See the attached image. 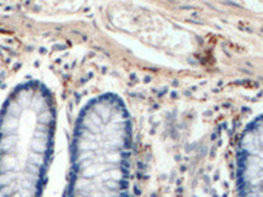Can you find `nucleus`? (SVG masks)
<instances>
[{"label": "nucleus", "instance_id": "f257e3e1", "mask_svg": "<svg viewBox=\"0 0 263 197\" xmlns=\"http://www.w3.org/2000/svg\"><path fill=\"white\" fill-rule=\"evenodd\" d=\"M130 154L126 104L116 93L92 97L75 121L66 197H129Z\"/></svg>", "mask_w": 263, "mask_h": 197}, {"label": "nucleus", "instance_id": "f03ea898", "mask_svg": "<svg viewBox=\"0 0 263 197\" xmlns=\"http://www.w3.org/2000/svg\"><path fill=\"white\" fill-rule=\"evenodd\" d=\"M55 101L38 82L20 85L0 120V197H41L54 147Z\"/></svg>", "mask_w": 263, "mask_h": 197}]
</instances>
